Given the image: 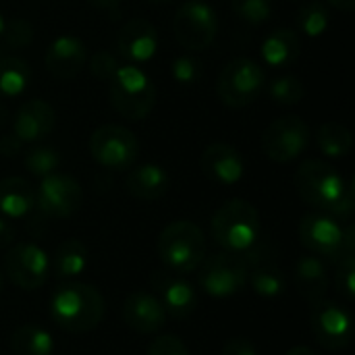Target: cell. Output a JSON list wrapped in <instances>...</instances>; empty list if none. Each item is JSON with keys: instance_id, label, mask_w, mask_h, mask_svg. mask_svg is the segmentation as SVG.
<instances>
[{"instance_id": "6da1fadb", "label": "cell", "mask_w": 355, "mask_h": 355, "mask_svg": "<svg viewBox=\"0 0 355 355\" xmlns=\"http://www.w3.org/2000/svg\"><path fill=\"white\" fill-rule=\"evenodd\" d=\"M293 181L300 198L318 212H327L335 218H349L354 214V181H345L333 164L306 160L297 166Z\"/></svg>"}, {"instance_id": "7a4b0ae2", "label": "cell", "mask_w": 355, "mask_h": 355, "mask_svg": "<svg viewBox=\"0 0 355 355\" xmlns=\"http://www.w3.org/2000/svg\"><path fill=\"white\" fill-rule=\"evenodd\" d=\"M50 314L62 331L81 335L98 329L106 314V304L96 287L69 281L54 291L50 300Z\"/></svg>"}, {"instance_id": "3957f363", "label": "cell", "mask_w": 355, "mask_h": 355, "mask_svg": "<svg viewBox=\"0 0 355 355\" xmlns=\"http://www.w3.org/2000/svg\"><path fill=\"white\" fill-rule=\"evenodd\" d=\"M210 231L214 241L233 254L250 250L260 237V214L248 200L225 202L212 216Z\"/></svg>"}, {"instance_id": "277c9868", "label": "cell", "mask_w": 355, "mask_h": 355, "mask_svg": "<svg viewBox=\"0 0 355 355\" xmlns=\"http://www.w3.org/2000/svg\"><path fill=\"white\" fill-rule=\"evenodd\" d=\"M158 256L168 270L189 275L206 260V237L196 223L175 220L158 237Z\"/></svg>"}, {"instance_id": "5b68a950", "label": "cell", "mask_w": 355, "mask_h": 355, "mask_svg": "<svg viewBox=\"0 0 355 355\" xmlns=\"http://www.w3.org/2000/svg\"><path fill=\"white\" fill-rule=\"evenodd\" d=\"M108 94L114 110L131 121L146 119L156 104V85L137 64L119 67L108 81Z\"/></svg>"}, {"instance_id": "8992f818", "label": "cell", "mask_w": 355, "mask_h": 355, "mask_svg": "<svg viewBox=\"0 0 355 355\" xmlns=\"http://www.w3.org/2000/svg\"><path fill=\"white\" fill-rule=\"evenodd\" d=\"M266 85L264 69L245 56L227 62L216 81V94L229 108H245L258 100Z\"/></svg>"}, {"instance_id": "52a82bcc", "label": "cell", "mask_w": 355, "mask_h": 355, "mask_svg": "<svg viewBox=\"0 0 355 355\" xmlns=\"http://www.w3.org/2000/svg\"><path fill=\"white\" fill-rule=\"evenodd\" d=\"M216 31L218 17L214 8L202 0H187L173 17V33L185 50H206L214 42Z\"/></svg>"}, {"instance_id": "ba28073f", "label": "cell", "mask_w": 355, "mask_h": 355, "mask_svg": "<svg viewBox=\"0 0 355 355\" xmlns=\"http://www.w3.org/2000/svg\"><path fill=\"white\" fill-rule=\"evenodd\" d=\"M200 285L212 297H233L248 285V264L241 254H214L200 264Z\"/></svg>"}, {"instance_id": "9c48e42d", "label": "cell", "mask_w": 355, "mask_h": 355, "mask_svg": "<svg viewBox=\"0 0 355 355\" xmlns=\"http://www.w3.org/2000/svg\"><path fill=\"white\" fill-rule=\"evenodd\" d=\"M89 152L104 168L123 171L135 162L139 141L133 131L123 125H102L89 137Z\"/></svg>"}, {"instance_id": "30bf717a", "label": "cell", "mask_w": 355, "mask_h": 355, "mask_svg": "<svg viewBox=\"0 0 355 355\" xmlns=\"http://www.w3.org/2000/svg\"><path fill=\"white\" fill-rule=\"evenodd\" d=\"M308 144H310V127L297 114H289L272 121L262 135L264 154L279 164H287L300 158L308 148Z\"/></svg>"}, {"instance_id": "8fae6325", "label": "cell", "mask_w": 355, "mask_h": 355, "mask_svg": "<svg viewBox=\"0 0 355 355\" xmlns=\"http://www.w3.org/2000/svg\"><path fill=\"white\" fill-rule=\"evenodd\" d=\"M310 327L316 341L329 352H341L352 343L354 320L347 308L333 300H318L312 304Z\"/></svg>"}, {"instance_id": "7c38bea8", "label": "cell", "mask_w": 355, "mask_h": 355, "mask_svg": "<svg viewBox=\"0 0 355 355\" xmlns=\"http://www.w3.org/2000/svg\"><path fill=\"white\" fill-rule=\"evenodd\" d=\"M81 202V185L64 173H52L48 177H42V183L35 189V204L40 212L52 218L73 216L79 210Z\"/></svg>"}, {"instance_id": "4fadbf2b", "label": "cell", "mask_w": 355, "mask_h": 355, "mask_svg": "<svg viewBox=\"0 0 355 355\" xmlns=\"http://www.w3.org/2000/svg\"><path fill=\"white\" fill-rule=\"evenodd\" d=\"M6 277L25 291L40 289L50 275V258L35 243H17L4 258Z\"/></svg>"}, {"instance_id": "5bb4252c", "label": "cell", "mask_w": 355, "mask_h": 355, "mask_svg": "<svg viewBox=\"0 0 355 355\" xmlns=\"http://www.w3.org/2000/svg\"><path fill=\"white\" fill-rule=\"evenodd\" d=\"M300 241L318 258L343 256V227L327 212H310L300 220Z\"/></svg>"}, {"instance_id": "9a60e30c", "label": "cell", "mask_w": 355, "mask_h": 355, "mask_svg": "<svg viewBox=\"0 0 355 355\" xmlns=\"http://www.w3.org/2000/svg\"><path fill=\"white\" fill-rule=\"evenodd\" d=\"M248 264V283L262 297H279L287 287L283 268L275 260V250L268 243H254L250 250L241 252Z\"/></svg>"}, {"instance_id": "2e32d148", "label": "cell", "mask_w": 355, "mask_h": 355, "mask_svg": "<svg viewBox=\"0 0 355 355\" xmlns=\"http://www.w3.org/2000/svg\"><path fill=\"white\" fill-rule=\"evenodd\" d=\"M123 322L141 335L158 333L166 324V312L156 295L148 291H133L125 297L123 310H121Z\"/></svg>"}, {"instance_id": "e0dca14e", "label": "cell", "mask_w": 355, "mask_h": 355, "mask_svg": "<svg viewBox=\"0 0 355 355\" xmlns=\"http://www.w3.org/2000/svg\"><path fill=\"white\" fill-rule=\"evenodd\" d=\"M152 285L166 314H171L173 318H187L193 314L198 306V295L193 285L185 281L181 275L156 272L152 277Z\"/></svg>"}, {"instance_id": "ac0fdd59", "label": "cell", "mask_w": 355, "mask_h": 355, "mask_svg": "<svg viewBox=\"0 0 355 355\" xmlns=\"http://www.w3.org/2000/svg\"><path fill=\"white\" fill-rule=\"evenodd\" d=\"M116 50L129 62H148L158 50V31L146 19L127 21L116 35Z\"/></svg>"}, {"instance_id": "d6986e66", "label": "cell", "mask_w": 355, "mask_h": 355, "mask_svg": "<svg viewBox=\"0 0 355 355\" xmlns=\"http://www.w3.org/2000/svg\"><path fill=\"white\" fill-rule=\"evenodd\" d=\"M46 69L58 79H71L87 62V48L75 35H58L46 50Z\"/></svg>"}, {"instance_id": "ffe728a7", "label": "cell", "mask_w": 355, "mask_h": 355, "mask_svg": "<svg viewBox=\"0 0 355 355\" xmlns=\"http://www.w3.org/2000/svg\"><path fill=\"white\" fill-rule=\"evenodd\" d=\"M200 164L206 177L220 185H235L243 177V158L239 150L225 141L210 144L202 152Z\"/></svg>"}, {"instance_id": "44dd1931", "label": "cell", "mask_w": 355, "mask_h": 355, "mask_svg": "<svg viewBox=\"0 0 355 355\" xmlns=\"http://www.w3.org/2000/svg\"><path fill=\"white\" fill-rule=\"evenodd\" d=\"M56 114L52 106L44 100H29L25 102L12 121V133L23 144H35L46 139L54 129Z\"/></svg>"}, {"instance_id": "7402d4cb", "label": "cell", "mask_w": 355, "mask_h": 355, "mask_svg": "<svg viewBox=\"0 0 355 355\" xmlns=\"http://www.w3.org/2000/svg\"><path fill=\"white\" fill-rule=\"evenodd\" d=\"M125 185L133 198L144 200V202H154V200H160L168 191L171 177L162 166L146 162V164L135 166L127 175Z\"/></svg>"}, {"instance_id": "603a6c76", "label": "cell", "mask_w": 355, "mask_h": 355, "mask_svg": "<svg viewBox=\"0 0 355 355\" xmlns=\"http://www.w3.org/2000/svg\"><path fill=\"white\" fill-rule=\"evenodd\" d=\"M293 279L300 295L306 297L310 304L324 300V293L329 289V275H327V266L318 256L314 254L302 256L295 264Z\"/></svg>"}, {"instance_id": "cb8c5ba5", "label": "cell", "mask_w": 355, "mask_h": 355, "mask_svg": "<svg viewBox=\"0 0 355 355\" xmlns=\"http://www.w3.org/2000/svg\"><path fill=\"white\" fill-rule=\"evenodd\" d=\"M35 206V189L23 177H6L0 181V212L8 218H21Z\"/></svg>"}, {"instance_id": "d4e9b609", "label": "cell", "mask_w": 355, "mask_h": 355, "mask_svg": "<svg viewBox=\"0 0 355 355\" xmlns=\"http://www.w3.org/2000/svg\"><path fill=\"white\" fill-rule=\"evenodd\" d=\"M302 52V44L295 31L291 29H275L266 35V40L260 46V54L268 67L283 69L297 60Z\"/></svg>"}, {"instance_id": "484cf974", "label": "cell", "mask_w": 355, "mask_h": 355, "mask_svg": "<svg viewBox=\"0 0 355 355\" xmlns=\"http://www.w3.org/2000/svg\"><path fill=\"white\" fill-rule=\"evenodd\" d=\"M87 248L79 239H64L54 250L50 270L58 279H75L87 268Z\"/></svg>"}, {"instance_id": "4316f807", "label": "cell", "mask_w": 355, "mask_h": 355, "mask_svg": "<svg viewBox=\"0 0 355 355\" xmlns=\"http://www.w3.org/2000/svg\"><path fill=\"white\" fill-rule=\"evenodd\" d=\"M10 347L15 355H52L54 339L52 335L35 324H23L15 329L10 337Z\"/></svg>"}, {"instance_id": "83f0119b", "label": "cell", "mask_w": 355, "mask_h": 355, "mask_svg": "<svg viewBox=\"0 0 355 355\" xmlns=\"http://www.w3.org/2000/svg\"><path fill=\"white\" fill-rule=\"evenodd\" d=\"M31 79V71L19 56H0V96L17 98L21 96Z\"/></svg>"}, {"instance_id": "f1b7e54d", "label": "cell", "mask_w": 355, "mask_h": 355, "mask_svg": "<svg viewBox=\"0 0 355 355\" xmlns=\"http://www.w3.org/2000/svg\"><path fill=\"white\" fill-rule=\"evenodd\" d=\"M316 144L329 158H343L354 146L352 131L341 123H324L316 131Z\"/></svg>"}, {"instance_id": "f546056e", "label": "cell", "mask_w": 355, "mask_h": 355, "mask_svg": "<svg viewBox=\"0 0 355 355\" xmlns=\"http://www.w3.org/2000/svg\"><path fill=\"white\" fill-rule=\"evenodd\" d=\"M329 21H331L329 8L320 0H312L308 4H304L297 12V25L308 37L322 35L329 27Z\"/></svg>"}, {"instance_id": "4dcf8cb0", "label": "cell", "mask_w": 355, "mask_h": 355, "mask_svg": "<svg viewBox=\"0 0 355 355\" xmlns=\"http://www.w3.org/2000/svg\"><path fill=\"white\" fill-rule=\"evenodd\" d=\"M23 162H25L27 171L33 173L35 177H48V175L56 173V168L60 164V154L50 146H33L31 150L25 152Z\"/></svg>"}, {"instance_id": "1f68e13d", "label": "cell", "mask_w": 355, "mask_h": 355, "mask_svg": "<svg viewBox=\"0 0 355 355\" xmlns=\"http://www.w3.org/2000/svg\"><path fill=\"white\" fill-rule=\"evenodd\" d=\"M268 94L277 104L291 106V104H297L304 98L306 87L295 75H281V77L272 79V83L268 85Z\"/></svg>"}, {"instance_id": "d6a6232c", "label": "cell", "mask_w": 355, "mask_h": 355, "mask_svg": "<svg viewBox=\"0 0 355 355\" xmlns=\"http://www.w3.org/2000/svg\"><path fill=\"white\" fill-rule=\"evenodd\" d=\"M233 10L252 25H262L272 15V0H231Z\"/></svg>"}, {"instance_id": "836d02e7", "label": "cell", "mask_w": 355, "mask_h": 355, "mask_svg": "<svg viewBox=\"0 0 355 355\" xmlns=\"http://www.w3.org/2000/svg\"><path fill=\"white\" fill-rule=\"evenodd\" d=\"M335 283L337 289L347 297L355 300V256L354 254H345L339 258L337 264V272H335Z\"/></svg>"}, {"instance_id": "e575fe53", "label": "cell", "mask_w": 355, "mask_h": 355, "mask_svg": "<svg viewBox=\"0 0 355 355\" xmlns=\"http://www.w3.org/2000/svg\"><path fill=\"white\" fill-rule=\"evenodd\" d=\"M2 37L6 40V44L10 48H21V46H29L33 40V27L29 21L25 19H10L8 23H4V33Z\"/></svg>"}, {"instance_id": "d590c367", "label": "cell", "mask_w": 355, "mask_h": 355, "mask_svg": "<svg viewBox=\"0 0 355 355\" xmlns=\"http://www.w3.org/2000/svg\"><path fill=\"white\" fill-rule=\"evenodd\" d=\"M171 73L173 77L181 83V85H191L200 79L202 75V64L200 60H196L193 56L185 54V56H177L171 64Z\"/></svg>"}, {"instance_id": "8d00e7d4", "label": "cell", "mask_w": 355, "mask_h": 355, "mask_svg": "<svg viewBox=\"0 0 355 355\" xmlns=\"http://www.w3.org/2000/svg\"><path fill=\"white\" fill-rule=\"evenodd\" d=\"M89 69H92L94 77H98L100 81H106V83H108V81L112 79V75L116 73L119 62H116V58H114L110 52L98 50V52H94L92 58H89Z\"/></svg>"}, {"instance_id": "74e56055", "label": "cell", "mask_w": 355, "mask_h": 355, "mask_svg": "<svg viewBox=\"0 0 355 355\" xmlns=\"http://www.w3.org/2000/svg\"><path fill=\"white\" fill-rule=\"evenodd\" d=\"M148 355H189V349H187V345L179 337L162 335V337H156L150 343Z\"/></svg>"}, {"instance_id": "f35d334b", "label": "cell", "mask_w": 355, "mask_h": 355, "mask_svg": "<svg viewBox=\"0 0 355 355\" xmlns=\"http://www.w3.org/2000/svg\"><path fill=\"white\" fill-rule=\"evenodd\" d=\"M223 355H258V349L250 339H229L223 345Z\"/></svg>"}, {"instance_id": "ab89813d", "label": "cell", "mask_w": 355, "mask_h": 355, "mask_svg": "<svg viewBox=\"0 0 355 355\" xmlns=\"http://www.w3.org/2000/svg\"><path fill=\"white\" fill-rule=\"evenodd\" d=\"M23 148V141L15 133H6L0 137V156H17Z\"/></svg>"}, {"instance_id": "60d3db41", "label": "cell", "mask_w": 355, "mask_h": 355, "mask_svg": "<svg viewBox=\"0 0 355 355\" xmlns=\"http://www.w3.org/2000/svg\"><path fill=\"white\" fill-rule=\"evenodd\" d=\"M12 241H15V229L4 218H0V250L12 245Z\"/></svg>"}, {"instance_id": "b9f144b4", "label": "cell", "mask_w": 355, "mask_h": 355, "mask_svg": "<svg viewBox=\"0 0 355 355\" xmlns=\"http://www.w3.org/2000/svg\"><path fill=\"white\" fill-rule=\"evenodd\" d=\"M329 4H333V6H335V8H339V10L349 12V10H354L355 0H329Z\"/></svg>"}, {"instance_id": "7bdbcfd3", "label": "cell", "mask_w": 355, "mask_h": 355, "mask_svg": "<svg viewBox=\"0 0 355 355\" xmlns=\"http://www.w3.org/2000/svg\"><path fill=\"white\" fill-rule=\"evenodd\" d=\"M87 2L98 6V8H114L121 0H87Z\"/></svg>"}, {"instance_id": "ee69618b", "label": "cell", "mask_w": 355, "mask_h": 355, "mask_svg": "<svg viewBox=\"0 0 355 355\" xmlns=\"http://www.w3.org/2000/svg\"><path fill=\"white\" fill-rule=\"evenodd\" d=\"M285 355H318L314 349H310V347H306V345H300V347H293V349H289Z\"/></svg>"}, {"instance_id": "f6af8a7d", "label": "cell", "mask_w": 355, "mask_h": 355, "mask_svg": "<svg viewBox=\"0 0 355 355\" xmlns=\"http://www.w3.org/2000/svg\"><path fill=\"white\" fill-rule=\"evenodd\" d=\"M6 121H8V110H6V106H4V104H0V127H2Z\"/></svg>"}, {"instance_id": "bcb514c9", "label": "cell", "mask_w": 355, "mask_h": 355, "mask_svg": "<svg viewBox=\"0 0 355 355\" xmlns=\"http://www.w3.org/2000/svg\"><path fill=\"white\" fill-rule=\"evenodd\" d=\"M148 2H154V4H168V2H173V0H148Z\"/></svg>"}, {"instance_id": "7dc6e473", "label": "cell", "mask_w": 355, "mask_h": 355, "mask_svg": "<svg viewBox=\"0 0 355 355\" xmlns=\"http://www.w3.org/2000/svg\"><path fill=\"white\" fill-rule=\"evenodd\" d=\"M2 33H4V19H2V15H0V40H2Z\"/></svg>"}, {"instance_id": "c3c4849f", "label": "cell", "mask_w": 355, "mask_h": 355, "mask_svg": "<svg viewBox=\"0 0 355 355\" xmlns=\"http://www.w3.org/2000/svg\"><path fill=\"white\" fill-rule=\"evenodd\" d=\"M2 283H4V275H2V270H0V291H2Z\"/></svg>"}]
</instances>
